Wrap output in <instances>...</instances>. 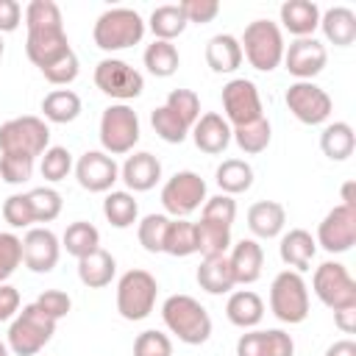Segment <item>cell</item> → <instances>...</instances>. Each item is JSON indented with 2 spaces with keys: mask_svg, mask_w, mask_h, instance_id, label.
I'll return each mask as SVG.
<instances>
[{
  "mask_svg": "<svg viewBox=\"0 0 356 356\" xmlns=\"http://www.w3.org/2000/svg\"><path fill=\"white\" fill-rule=\"evenodd\" d=\"M161 320L184 345H203L211 337V317L192 295H170L161 303Z\"/></svg>",
  "mask_w": 356,
  "mask_h": 356,
  "instance_id": "obj_1",
  "label": "cell"
},
{
  "mask_svg": "<svg viewBox=\"0 0 356 356\" xmlns=\"http://www.w3.org/2000/svg\"><path fill=\"white\" fill-rule=\"evenodd\" d=\"M145 19L139 11L134 8H106L97 19H95V28H92V39L100 50L106 53H114V50H125V47H134L142 42L145 36Z\"/></svg>",
  "mask_w": 356,
  "mask_h": 356,
  "instance_id": "obj_2",
  "label": "cell"
},
{
  "mask_svg": "<svg viewBox=\"0 0 356 356\" xmlns=\"http://www.w3.org/2000/svg\"><path fill=\"white\" fill-rule=\"evenodd\" d=\"M242 58L259 72H273L284 61V33L281 25L273 19H253L245 25V33L239 39Z\"/></svg>",
  "mask_w": 356,
  "mask_h": 356,
  "instance_id": "obj_3",
  "label": "cell"
},
{
  "mask_svg": "<svg viewBox=\"0 0 356 356\" xmlns=\"http://www.w3.org/2000/svg\"><path fill=\"white\" fill-rule=\"evenodd\" d=\"M56 334V320L47 317L36 303L22 306L8 325V350L17 356H36Z\"/></svg>",
  "mask_w": 356,
  "mask_h": 356,
  "instance_id": "obj_4",
  "label": "cell"
},
{
  "mask_svg": "<svg viewBox=\"0 0 356 356\" xmlns=\"http://www.w3.org/2000/svg\"><path fill=\"white\" fill-rule=\"evenodd\" d=\"M50 147V128L42 117L25 114L0 125V156L33 159Z\"/></svg>",
  "mask_w": 356,
  "mask_h": 356,
  "instance_id": "obj_5",
  "label": "cell"
},
{
  "mask_svg": "<svg viewBox=\"0 0 356 356\" xmlns=\"http://www.w3.org/2000/svg\"><path fill=\"white\" fill-rule=\"evenodd\" d=\"M270 312L289 325H298L309 317V286L300 273L281 270L270 284Z\"/></svg>",
  "mask_w": 356,
  "mask_h": 356,
  "instance_id": "obj_6",
  "label": "cell"
},
{
  "mask_svg": "<svg viewBox=\"0 0 356 356\" xmlns=\"http://www.w3.org/2000/svg\"><path fill=\"white\" fill-rule=\"evenodd\" d=\"M159 284L147 270H128L117 281V312L122 320H145L156 306Z\"/></svg>",
  "mask_w": 356,
  "mask_h": 356,
  "instance_id": "obj_7",
  "label": "cell"
},
{
  "mask_svg": "<svg viewBox=\"0 0 356 356\" xmlns=\"http://www.w3.org/2000/svg\"><path fill=\"white\" fill-rule=\"evenodd\" d=\"M139 142V117L131 106L114 103L103 111L100 117V145L103 153L108 156H122L131 153L134 145Z\"/></svg>",
  "mask_w": 356,
  "mask_h": 356,
  "instance_id": "obj_8",
  "label": "cell"
},
{
  "mask_svg": "<svg viewBox=\"0 0 356 356\" xmlns=\"http://www.w3.org/2000/svg\"><path fill=\"white\" fill-rule=\"evenodd\" d=\"M312 289L331 312L356 306V281L342 261H323L312 275Z\"/></svg>",
  "mask_w": 356,
  "mask_h": 356,
  "instance_id": "obj_9",
  "label": "cell"
},
{
  "mask_svg": "<svg viewBox=\"0 0 356 356\" xmlns=\"http://www.w3.org/2000/svg\"><path fill=\"white\" fill-rule=\"evenodd\" d=\"M203 203H206V181L192 170L175 172L161 186V206L175 220H184L186 214H192Z\"/></svg>",
  "mask_w": 356,
  "mask_h": 356,
  "instance_id": "obj_10",
  "label": "cell"
},
{
  "mask_svg": "<svg viewBox=\"0 0 356 356\" xmlns=\"http://www.w3.org/2000/svg\"><path fill=\"white\" fill-rule=\"evenodd\" d=\"M284 103L292 111V117L303 125H323L331 117V108H334L331 95L323 86H317L314 81H295L286 89Z\"/></svg>",
  "mask_w": 356,
  "mask_h": 356,
  "instance_id": "obj_11",
  "label": "cell"
},
{
  "mask_svg": "<svg viewBox=\"0 0 356 356\" xmlns=\"http://www.w3.org/2000/svg\"><path fill=\"white\" fill-rule=\"evenodd\" d=\"M95 86L114 100H134L145 89V78L122 58H103L95 67Z\"/></svg>",
  "mask_w": 356,
  "mask_h": 356,
  "instance_id": "obj_12",
  "label": "cell"
},
{
  "mask_svg": "<svg viewBox=\"0 0 356 356\" xmlns=\"http://www.w3.org/2000/svg\"><path fill=\"white\" fill-rule=\"evenodd\" d=\"M222 111H225V122L231 128L261 120L264 117V106H261V95H259L256 83L248 81V78L228 81L222 86Z\"/></svg>",
  "mask_w": 356,
  "mask_h": 356,
  "instance_id": "obj_13",
  "label": "cell"
},
{
  "mask_svg": "<svg viewBox=\"0 0 356 356\" xmlns=\"http://www.w3.org/2000/svg\"><path fill=\"white\" fill-rule=\"evenodd\" d=\"M323 250L328 253H345L356 245V209L348 206H334L323 222L317 225V239H314Z\"/></svg>",
  "mask_w": 356,
  "mask_h": 356,
  "instance_id": "obj_14",
  "label": "cell"
},
{
  "mask_svg": "<svg viewBox=\"0 0 356 356\" xmlns=\"http://www.w3.org/2000/svg\"><path fill=\"white\" fill-rule=\"evenodd\" d=\"M284 64H286L289 75H295L298 81H312L314 75H320L325 70L328 50L320 39L303 36V39H295L284 47Z\"/></svg>",
  "mask_w": 356,
  "mask_h": 356,
  "instance_id": "obj_15",
  "label": "cell"
},
{
  "mask_svg": "<svg viewBox=\"0 0 356 356\" xmlns=\"http://www.w3.org/2000/svg\"><path fill=\"white\" fill-rule=\"evenodd\" d=\"M75 178L86 192H111V186L120 181V167L114 156L103 150H86L75 161Z\"/></svg>",
  "mask_w": 356,
  "mask_h": 356,
  "instance_id": "obj_16",
  "label": "cell"
},
{
  "mask_svg": "<svg viewBox=\"0 0 356 356\" xmlns=\"http://www.w3.org/2000/svg\"><path fill=\"white\" fill-rule=\"evenodd\" d=\"M61 242L50 228H28L22 236V264L31 273H50L58 264Z\"/></svg>",
  "mask_w": 356,
  "mask_h": 356,
  "instance_id": "obj_17",
  "label": "cell"
},
{
  "mask_svg": "<svg viewBox=\"0 0 356 356\" xmlns=\"http://www.w3.org/2000/svg\"><path fill=\"white\" fill-rule=\"evenodd\" d=\"M25 53L28 58L42 70H47L50 64L61 61L64 56L72 53L70 47V39L64 33V28H44V31H28V39H25Z\"/></svg>",
  "mask_w": 356,
  "mask_h": 356,
  "instance_id": "obj_18",
  "label": "cell"
},
{
  "mask_svg": "<svg viewBox=\"0 0 356 356\" xmlns=\"http://www.w3.org/2000/svg\"><path fill=\"white\" fill-rule=\"evenodd\" d=\"M236 356H295V342L281 328L248 331L236 342Z\"/></svg>",
  "mask_w": 356,
  "mask_h": 356,
  "instance_id": "obj_19",
  "label": "cell"
},
{
  "mask_svg": "<svg viewBox=\"0 0 356 356\" xmlns=\"http://www.w3.org/2000/svg\"><path fill=\"white\" fill-rule=\"evenodd\" d=\"M189 134H192L195 147L203 150V153H209V156H217V153H222L231 145V125L217 111L200 114Z\"/></svg>",
  "mask_w": 356,
  "mask_h": 356,
  "instance_id": "obj_20",
  "label": "cell"
},
{
  "mask_svg": "<svg viewBox=\"0 0 356 356\" xmlns=\"http://www.w3.org/2000/svg\"><path fill=\"white\" fill-rule=\"evenodd\" d=\"M120 178L131 192H147L161 181V161L153 153L139 150L125 159V164L120 167Z\"/></svg>",
  "mask_w": 356,
  "mask_h": 356,
  "instance_id": "obj_21",
  "label": "cell"
},
{
  "mask_svg": "<svg viewBox=\"0 0 356 356\" xmlns=\"http://www.w3.org/2000/svg\"><path fill=\"white\" fill-rule=\"evenodd\" d=\"M228 264H231V273H234V281L236 284H253L259 281L261 275V267H264V250L256 239H239L236 245H231V253H228Z\"/></svg>",
  "mask_w": 356,
  "mask_h": 356,
  "instance_id": "obj_22",
  "label": "cell"
},
{
  "mask_svg": "<svg viewBox=\"0 0 356 356\" xmlns=\"http://www.w3.org/2000/svg\"><path fill=\"white\" fill-rule=\"evenodd\" d=\"M281 17V25L295 36V39H303V36H312L317 28H320V6L312 3V0H286L278 11Z\"/></svg>",
  "mask_w": 356,
  "mask_h": 356,
  "instance_id": "obj_23",
  "label": "cell"
},
{
  "mask_svg": "<svg viewBox=\"0 0 356 356\" xmlns=\"http://www.w3.org/2000/svg\"><path fill=\"white\" fill-rule=\"evenodd\" d=\"M286 225V209L278 200H259L248 209V228L259 239H275Z\"/></svg>",
  "mask_w": 356,
  "mask_h": 356,
  "instance_id": "obj_24",
  "label": "cell"
},
{
  "mask_svg": "<svg viewBox=\"0 0 356 356\" xmlns=\"http://www.w3.org/2000/svg\"><path fill=\"white\" fill-rule=\"evenodd\" d=\"M314 250H317V242L314 236L306 231V228H292L281 236V245H278V256L286 267H292L295 273H303L309 270L312 259H314Z\"/></svg>",
  "mask_w": 356,
  "mask_h": 356,
  "instance_id": "obj_25",
  "label": "cell"
},
{
  "mask_svg": "<svg viewBox=\"0 0 356 356\" xmlns=\"http://www.w3.org/2000/svg\"><path fill=\"white\" fill-rule=\"evenodd\" d=\"M320 31L337 47L353 44L356 42V11L348 6H334V8L323 11L320 14Z\"/></svg>",
  "mask_w": 356,
  "mask_h": 356,
  "instance_id": "obj_26",
  "label": "cell"
},
{
  "mask_svg": "<svg viewBox=\"0 0 356 356\" xmlns=\"http://www.w3.org/2000/svg\"><path fill=\"white\" fill-rule=\"evenodd\" d=\"M225 317L236 328H256L264 317V300L253 289H236V292L228 295Z\"/></svg>",
  "mask_w": 356,
  "mask_h": 356,
  "instance_id": "obj_27",
  "label": "cell"
},
{
  "mask_svg": "<svg viewBox=\"0 0 356 356\" xmlns=\"http://www.w3.org/2000/svg\"><path fill=\"white\" fill-rule=\"evenodd\" d=\"M114 273H117V261H114V256H111L108 250H103V248H97V250H92L89 256L78 259V278H81V284L89 286V289H103V286H108L111 278H114Z\"/></svg>",
  "mask_w": 356,
  "mask_h": 356,
  "instance_id": "obj_28",
  "label": "cell"
},
{
  "mask_svg": "<svg viewBox=\"0 0 356 356\" xmlns=\"http://www.w3.org/2000/svg\"><path fill=\"white\" fill-rule=\"evenodd\" d=\"M195 278H197L200 289H206L209 295H225L236 286L231 264H228V253L225 256H203Z\"/></svg>",
  "mask_w": 356,
  "mask_h": 356,
  "instance_id": "obj_29",
  "label": "cell"
},
{
  "mask_svg": "<svg viewBox=\"0 0 356 356\" xmlns=\"http://www.w3.org/2000/svg\"><path fill=\"white\" fill-rule=\"evenodd\" d=\"M206 64L211 72H234L242 67V47L239 39L231 33H217L206 42Z\"/></svg>",
  "mask_w": 356,
  "mask_h": 356,
  "instance_id": "obj_30",
  "label": "cell"
},
{
  "mask_svg": "<svg viewBox=\"0 0 356 356\" xmlns=\"http://www.w3.org/2000/svg\"><path fill=\"white\" fill-rule=\"evenodd\" d=\"M42 114L47 122L67 125L81 114V97L72 89H53L42 97Z\"/></svg>",
  "mask_w": 356,
  "mask_h": 356,
  "instance_id": "obj_31",
  "label": "cell"
},
{
  "mask_svg": "<svg viewBox=\"0 0 356 356\" xmlns=\"http://www.w3.org/2000/svg\"><path fill=\"white\" fill-rule=\"evenodd\" d=\"M214 181H217L222 195H231V197L242 195V192H248L253 186V167L248 161H242V159H225L217 167Z\"/></svg>",
  "mask_w": 356,
  "mask_h": 356,
  "instance_id": "obj_32",
  "label": "cell"
},
{
  "mask_svg": "<svg viewBox=\"0 0 356 356\" xmlns=\"http://www.w3.org/2000/svg\"><path fill=\"white\" fill-rule=\"evenodd\" d=\"M145 25H150V31H153L156 39L172 42L175 36H181L186 31L189 22H186V17H184V11H181L178 3H167V6H156L150 11V19Z\"/></svg>",
  "mask_w": 356,
  "mask_h": 356,
  "instance_id": "obj_33",
  "label": "cell"
},
{
  "mask_svg": "<svg viewBox=\"0 0 356 356\" xmlns=\"http://www.w3.org/2000/svg\"><path fill=\"white\" fill-rule=\"evenodd\" d=\"M356 147V134L348 122H331L323 128L320 134V150L331 159V161H345L348 156H353Z\"/></svg>",
  "mask_w": 356,
  "mask_h": 356,
  "instance_id": "obj_34",
  "label": "cell"
},
{
  "mask_svg": "<svg viewBox=\"0 0 356 356\" xmlns=\"http://www.w3.org/2000/svg\"><path fill=\"white\" fill-rule=\"evenodd\" d=\"M142 61H145V67H147L150 75H156V78H170V75H175V70H178V64H181V56H178V47H175L172 42L153 39V42L145 47Z\"/></svg>",
  "mask_w": 356,
  "mask_h": 356,
  "instance_id": "obj_35",
  "label": "cell"
},
{
  "mask_svg": "<svg viewBox=\"0 0 356 356\" xmlns=\"http://www.w3.org/2000/svg\"><path fill=\"white\" fill-rule=\"evenodd\" d=\"M61 248L70 256L83 259V256H89L92 250L100 248V231L92 222H86V220H75V222L67 225V231L61 236Z\"/></svg>",
  "mask_w": 356,
  "mask_h": 356,
  "instance_id": "obj_36",
  "label": "cell"
},
{
  "mask_svg": "<svg viewBox=\"0 0 356 356\" xmlns=\"http://www.w3.org/2000/svg\"><path fill=\"white\" fill-rule=\"evenodd\" d=\"M103 214L114 228H131L139 217V203L125 189H111L103 200Z\"/></svg>",
  "mask_w": 356,
  "mask_h": 356,
  "instance_id": "obj_37",
  "label": "cell"
},
{
  "mask_svg": "<svg viewBox=\"0 0 356 356\" xmlns=\"http://www.w3.org/2000/svg\"><path fill=\"white\" fill-rule=\"evenodd\" d=\"M270 136H273V128H270V120L261 117L256 122H248V125H236L231 128V139L236 142V147L248 156H259L267 150L270 145Z\"/></svg>",
  "mask_w": 356,
  "mask_h": 356,
  "instance_id": "obj_38",
  "label": "cell"
},
{
  "mask_svg": "<svg viewBox=\"0 0 356 356\" xmlns=\"http://www.w3.org/2000/svg\"><path fill=\"white\" fill-rule=\"evenodd\" d=\"M161 253H170V256H178V259L197 253V225L189 222V220H170Z\"/></svg>",
  "mask_w": 356,
  "mask_h": 356,
  "instance_id": "obj_39",
  "label": "cell"
},
{
  "mask_svg": "<svg viewBox=\"0 0 356 356\" xmlns=\"http://www.w3.org/2000/svg\"><path fill=\"white\" fill-rule=\"evenodd\" d=\"M197 225V253L203 256H225L231 248V228L220 222L200 220Z\"/></svg>",
  "mask_w": 356,
  "mask_h": 356,
  "instance_id": "obj_40",
  "label": "cell"
},
{
  "mask_svg": "<svg viewBox=\"0 0 356 356\" xmlns=\"http://www.w3.org/2000/svg\"><path fill=\"white\" fill-rule=\"evenodd\" d=\"M150 125H153L156 136L164 139V142H170V145H181V142L189 136V131H192V128H189L181 117H175L167 106H159V108L150 111Z\"/></svg>",
  "mask_w": 356,
  "mask_h": 356,
  "instance_id": "obj_41",
  "label": "cell"
},
{
  "mask_svg": "<svg viewBox=\"0 0 356 356\" xmlns=\"http://www.w3.org/2000/svg\"><path fill=\"white\" fill-rule=\"evenodd\" d=\"M25 28L28 31H44V28H64L61 8L53 0H31L25 6Z\"/></svg>",
  "mask_w": 356,
  "mask_h": 356,
  "instance_id": "obj_42",
  "label": "cell"
},
{
  "mask_svg": "<svg viewBox=\"0 0 356 356\" xmlns=\"http://www.w3.org/2000/svg\"><path fill=\"white\" fill-rule=\"evenodd\" d=\"M28 195V203H31V211H33V220L36 222H53L58 214H61V195L53 189V186H36Z\"/></svg>",
  "mask_w": 356,
  "mask_h": 356,
  "instance_id": "obj_43",
  "label": "cell"
},
{
  "mask_svg": "<svg viewBox=\"0 0 356 356\" xmlns=\"http://www.w3.org/2000/svg\"><path fill=\"white\" fill-rule=\"evenodd\" d=\"M167 228H170V217H167V214H147V217H142V222H139V228H136L139 245H142L147 253H161V250H164Z\"/></svg>",
  "mask_w": 356,
  "mask_h": 356,
  "instance_id": "obj_44",
  "label": "cell"
},
{
  "mask_svg": "<svg viewBox=\"0 0 356 356\" xmlns=\"http://www.w3.org/2000/svg\"><path fill=\"white\" fill-rule=\"evenodd\" d=\"M70 170H72V153H70L67 147L53 145V147H47V150L42 153L39 172H42V178H44V181L58 184V181H64V178L70 175Z\"/></svg>",
  "mask_w": 356,
  "mask_h": 356,
  "instance_id": "obj_45",
  "label": "cell"
},
{
  "mask_svg": "<svg viewBox=\"0 0 356 356\" xmlns=\"http://www.w3.org/2000/svg\"><path fill=\"white\" fill-rule=\"evenodd\" d=\"M175 117H181L189 128L197 122L200 117V97L192 92V89H172L167 95V103H164Z\"/></svg>",
  "mask_w": 356,
  "mask_h": 356,
  "instance_id": "obj_46",
  "label": "cell"
},
{
  "mask_svg": "<svg viewBox=\"0 0 356 356\" xmlns=\"http://www.w3.org/2000/svg\"><path fill=\"white\" fill-rule=\"evenodd\" d=\"M19 264H22V239L11 231H0V284H6Z\"/></svg>",
  "mask_w": 356,
  "mask_h": 356,
  "instance_id": "obj_47",
  "label": "cell"
},
{
  "mask_svg": "<svg viewBox=\"0 0 356 356\" xmlns=\"http://www.w3.org/2000/svg\"><path fill=\"white\" fill-rule=\"evenodd\" d=\"M234 217H236V200L231 195H214V197H206L203 203V211H200V220H209V222H220V225H234Z\"/></svg>",
  "mask_w": 356,
  "mask_h": 356,
  "instance_id": "obj_48",
  "label": "cell"
},
{
  "mask_svg": "<svg viewBox=\"0 0 356 356\" xmlns=\"http://www.w3.org/2000/svg\"><path fill=\"white\" fill-rule=\"evenodd\" d=\"M3 220L11 225V228H28L33 225V211H31V203H28V195L17 192V195H8L3 200Z\"/></svg>",
  "mask_w": 356,
  "mask_h": 356,
  "instance_id": "obj_49",
  "label": "cell"
},
{
  "mask_svg": "<svg viewBox=\"0 0 356 356\" xmlns=\"http://www.w3.org/2000/svg\"><path fill=\"white\" fill-rule=\"evenodd\" d=\"M134 356H172V342L161 331H142L134 339Z\"/></svg>",
  "mask_w": 356,
  "mask_h": 356,
  "instance_id": "obj_50",
  "label": "cell"
},
{
  "mask_svg": "<svg viewBox=\"0 0 356 356\" xmlns=\"http://www.w3.org/2000/svg\"><path fill=\"white\" fill-rule=\"evenodd\" d=\"M31 175H33V159L0 156V178L6 184H25Z\"/></svg>",
  "mask_w": 356,
  "mask_h": 356,
  "instance_id": "obj_51",
  "label": "cell"
},
{
  "mask_svg": "<svg viewBox=\"0 0 356 356\" xmlns=\"http://www.w3.org/2000/svg\"><path fill=\"white\" fill-rule=\"evenodd\" d=\"M33 303H36L47 317H53L56 323H58L61 317H67V314H70V309H72L70 295H67V292H61V289H44Z\"/></svg>",
  "mask_w": 356,
  "mask_h": 356,
  "instance_id": "obj_52",
  "label": "cell"
},
{
  "mask_svg": "<svg viewBox=\"0 0 356 356\" xmlns=\"http://www.w3.org/2000/svg\"><path fill=\"white\" fill-rule=\"evenodd\" d=\"M78 70H81L78 56L70 53V56H64L61 61H56V64H50L47 70H42V75H44L50 83H56V86H67V83H72V81L78 78Z\"/></svg>",
  "mask_w": 356,
  "mask_h": 356,
  "instance_id": "obj_53",
  "label": "cell"
},
{
  "mask_svg": "<svg viewBox=\"0 0 356 356\" xmlns=\"http://www.w3.org/2000/svg\"><path fill=\"white\" fill-rule=\"evenodd\" d=\"M178 6L184 11L186 22H197V25H206L220 14V3L217 0H184Z\"/></svg>",
  "mask_w": 356,
  "mask_h": 356,
  "instance_id": "obj_54",
  "label": "cell"
},
{
  "mask_svg": "<svg viewBox=\"0 0 356 356\" xmlns=\"http://www.w3.org/2000/svg\"><path fill=\"white\" fill-rule=\"evenodd\" d=\"M22 22V6L17 0H0V33L17 31Z\"/></svg>",
  "mask_w": 356,
  "mask_h": 356,
  "instance_id": "obj_55",
  "label": "cell"
},
{
  "mask_svg": "<svg viewBox=\"0 0 356 356\" xmlns=\"http://www.w3.org/2000/svg\"><path fill=\"white\" fill-rule=\"evenodd\" d=\"M17 312H19V292L11 284H0V323L14 320Z\"/></svg>",
  "mask_w": 356,
  "mask_h": 356,
  "instance_id": "obj_56",
  "label": "cell"
},
{
  "mask_svg": "<svg viewBox=\"0 0 356 356\" xmlns=\"http://www.w3.org/2000/svg\"><path fill=\"white\" fill-rule=\"evenodd\" d=\"M334 323L342 334H353L356 331V306H348V309H337L334 312Z\"/></svg>",
  "mask_w": 356,
  "mask_h": 356,
  "instance_id": "obj_57",
  "label": "cell"
},
{
  "mask_svg": "<svg viewBox=\"0 0 356 356\" xmlns=\"http://www.w3.org/2000/svg\"><path fill=\"white\" fill-rule=\"evenodd\" d=\"M325 356H356V342L353 339H337L334 345H328Z\"/></svg>",
  "mask_w": 356,
  "mask_h": 356,
  "instance_id": "obj_58",
  "label": "cell"
},
{
  "mask_svg": "<svg viewBox=\"0 0 356 356\" xmlns=\"http://www.w3.org/2000/svg\"><path fill=\"white\" fill-rule=\"evenodd\" d=\"M342 206L356 209V181H345L342 184Z\"/></svg>",
  "mask_w": 356,
  "mask_h": 356,
  "instance_id": "obj_59",
  "label": "cell"
},
{
  "mask_svg": "<svg viewBox=\"0 0 356 356\" xmlns=\"http://www.w3.org/2000/svg\"><path fill=\"white\" fill-rule=\"evenodd\" d=\"M0 356H8V345L6 342H0Z\"/></svg>",
  "mask_w": 356,
  "mask_h": 356,
  "instance_id": "obj_60",
  "label": "cell"
},
{
  "mask_svg": "<svg viewBox=\"0 0 356 356\" xmlns=\"http://www.w3.org/2000/svg\"><path fill=\"white\" fill-rule=\"evenodd\" d=\"M3 50H6V44H3V36H0V58H3Z\"/></svg>",
  "mask_w": 356,
  "mask_h": 356,
  "instance_id": "obj_61",
  "label": "cell"
}]
</instances>
